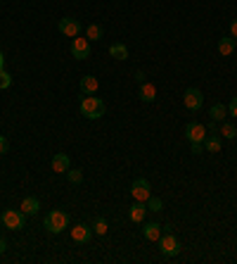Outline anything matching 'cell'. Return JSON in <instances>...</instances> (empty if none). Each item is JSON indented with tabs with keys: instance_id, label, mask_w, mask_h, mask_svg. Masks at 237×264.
Listing matches in <instances>:
<instances>
[{
	"instance_id": "obj_17",
	"label": "cell",
	"mask_w": 237,
	"mask_h": 264,
	"mask_svg": "<svg viewBox=\"0 0 237 264\" xmlns=\"http://www.w3.org/2000/svg\"><path fill=\"white\" fill-rule=\"evenodd\" d=\"M110 55L114 57V60H128V48L124 46V43H112Z\"/></svg>"
},
{
	"instance_id": "obj_15",
	"label": "cell",
	"mask_w": 237,
	"mask_h": 264,
	"mask_svg": "<svg viewBox=\"0 0 237 264\" xmlns=\"http://www.w3.org/2000/svg\"><path fill=\"white\" fill-rule=\"evenodd\" d=\"M138 95H140V100L142 102H154L156 100V86L154 83H140V93H138Z\"/></svg>"
},
{
	"instance_id": "obj_10",
	"label": "cell",
	"mask_w": 237,
	"mask_h": 264,
	"mask_svg": "<svg viewBox=\"0 0 237 264\" xmlns=\"http://www.w3.org/2000/svg\"><path fill=\"white\" fill-rule=\"evenodd\" d=\"M72 238L76 243H88L92 238V226H88V224H76V226L72 228Z\"/></svg>"
},
{
	"instance_id": "obj_27",
	"label": "cell",
	"mask_w": 237,
	"mask_h": 264,
	"mask_svg": "<svg viewBox=\"0 0 237 264\" xmlns=\"http://www.w3.org/2000/svg\"><path fill=\"white\" fill-rule=\"evenodd\" d=\"M8 150H10V141L5 136H0V155H5Z\"/></svg>"
},
{
	"instance_id": "obj_7",
	"label": "cell",
	"mask_w": 237,
	"mask_h": 264,
	"mask_svg": "<svg viewBox=\"0 0 237 264\" xmlns=\"http://www.w3.org/2000/svg\"><path fill=\"white\" fill-rule=\"evenodd\" d=\"M182 102H185V107L190 109V112H197V109H202L204 95H202L200 88H188L185 95H182Z\"/></svg>"
},
{
	"instance_id": "obj_8",
	"label": "cell",
	"mask_w": 237,
	"mask_h": 264,
	"mask_svg": "<svg viewBox=\"0 0 237 264\" xmlns=\"http://www.w3.org/2000/svg\"><path fill=\"white\" fill-rule=\"evenodd\" d=\"M185 138H188L190 143H204L206 126H204V124H197V121H190V124L185 126Z\"/></svg>"
},
{
	"instance_id": "obj_5",
	"label": "cell",
	"mask_w": 237,
	"mask_h": 264,
	"mask_svg": "<svg viewBox=\"0 0 237 264\" xmlns=\"http://www.w3.org/2000/svg\"><path fill=\"white\" fill-rule=\"evenodd\" d=\"M57 29L62 31L64 36H69V38L81 36V22H78V19H74V17H64V19H60Z\"/></svg>"
},
{
	"instance_id": "obj_23",
	"label": "cell",
	"mask_w": 237,
	"mask_h": 264,
	"mask_svg": "<svg viewBox=\"0 0 237 264\" xmlns=\"http://www.w3.org/2000/svg\"><path fill=\"white\" fill-rule=\"evenodd\" d=\"M145 205H147V212H162V207H164V202L159 198H154V195H150Z\"/></svg>"
},
{
	"instance_id": "obj_26",
	"label": "cell",
	"mask_w": 237,
	"mask_h": 264,
	"mask_svg": "<svg viewBox=\"0 0 237 264\" xmlns=\"http://www.w3.org/2000/svg\"><path fill=\"white\" fill-rule=\"evenodd\" d=\"M220 134H223L226 138H235L237 136V128L232 126V124H223V126H220Z\"/></svg>"
},
{
	"instance_id": "obj_28",
	"label": "cell",
	"mask_w": 237,
	"mask_h": 264,
	"mask_svg": "<svg viewBox=\"0 0 237 264\" xmlns=\"http://www.w3.org/2000/svg\"><path fill=\"white\" fill-rule=\"evenodd\" d=\"M228 112H230V114H232V117L237 119V95H235V98H232V100H230V105H228Z\"/></svg>"
},
{
	"instance_id": "obj_22",
	"label": "cell",
	"mask_w": 237,
	"mask_h": 264,
	"mask_svg": "<svg viewBox=\"0 0 237 264\" xmlns=\"http://www.w3.org/2000/svg\"><path fill=\"white\" fill-rule=\"evenodd\" d=\"M107 231H110L107 219H102V217L95 219V224H92V233H98V236H107Z\"/></svg>"
},
{
	"instance_id": "obj_20",
	"label": "cell",
	"mask_w": 237,
	"mask_h": 264,
	"mask_svg": "<svg viewBox=\"0 0 237 264\" xmlns=\"http://www.w3.org/2000/svg\"><path fill=\"white\" fill-rule=\"evenodd\" d=\"M204 150H206V153H220V138L206 134V138H204Z\"/></svg>"
},
{
	"instance_id": "obj_30",
	"label": "cell",
	"mask_w": 237,
	"mask_h": 264,
	"mask_svg": "<svg viewBox=\"0 0 237 264\" xmlns=\"http://www.w3.org/2000/svg\"><path fill=\"white\" fill-rule=\"evenodd\" d=\"M230 36L237 41V19H232V24H230Z\"/></svg>"
},
{
	"instance_id": "obj_1",
	"label": "cell",
	"mask_w": 237,
	"mask_h": 264,
	"mask_svg": "<svg viewBox=\"0 0 237 264\" xmlns=\"http://www.w3.org/2000/svg\"><path fill=\"white\" fill-rule=\"evenodd\" d=\"M81 114L86 119H100L104 117V102L98 95H86L81 100Z\"/></svg>"
},
{
	"instance_id": "obj_32",
	"label": "cell",
	"mask_w": 237,
	"mask_h": 264,
	"mask_svg": "<svg viewBox=\"0 0 237 264\" xmlns=\"http://www.w3.org/2000/svg\"><path fill=\"white\" fill-rule=\"evenodd\" d=\"M136 81H138V83H145V74H142V72H136Z\"/></svg>"
},
{
	"instance_id": "obj_29",
	"label": "cell",
	"mask_w": 237,
	"mask_h": 264,
	"mask_svg": "<svg viewBox=\"0 0 237 264\" xmlns=\"http://www.w3.org/2000/svg\"><path fill=\"white\" fill-rule=\"evenodd\" d=\"M190 148H192V153H194V155L204 153V143H190Z\"/></svg>"
},
{
	"instance_id": "obj_24",
	"label": "cell",
	"mask_w": 237,
	"mask_h": 264,
	"mask_svg": "<svg viewBox=\"0 0 237 264\" xmlns=\"http://www.w3.org/2000/svg\"><path fill=\"white\" fill-rule=\"evenodd\" d=\"M66 179H69V183H81L83 181V172L81 169H69V172H66Z\"/></svg>"
},
{
	"instance_id": "obj_19",
	"label": "cell",
	"mask_w": 237,
	"mask_h": 264,
	"mask_svg": "<svg viewBox=\"0 0 237 264\" xmlns=\"http://www.w3.org/2000/svg\"><path fill=\"white\" fill-rule=\"evenodd\" d=\"M226 112H228V107H226V105H220V102H216V105L209 109L211 121H223V119H226Z\"/></svg>"
},
{
	"instance_id": "obj_9",
	"label": "cell",
	"mask_w": 237,
	"mask_h": 264,
	"mask_svg": "<svg viewBox=\"0 0 237 264\" xmlns=\"http://www.w3.org/2000/svg\"><path fill=\"white\" fill-rule=\"evenodd\" d=\"M72 57L76 60H86V57H90V41L88 38H74L72 41Z\"/></svg>"
},
{
	"instance_id": "obj_11",
	"label": "cell",
	"mask_w": 237,
	"mask_h": 264,
	"mask_svg": "<svg viewBox=\"0 0 237 264\" xmlns=\"http://www.w3.org/2000/svg\"><path fill=\"white\" fill-rule=\"evenodd\" d=\"M145 214H147V205L140 200H136L130 205V210H128V217H130L133 224H142V221H145Z\"/></svg>"
},
{
	"instance_id": "obj_12",
	"label": "cell",
	"mask_w": 237,
	"mask_h": 264,
	"mask_svg": "<svg viewBox=\"0 0 237 264\" xmlns=\"http://www.w3.org/2000/svg\"><path fill=\"white\" fill-rule=\"evenodd\" d=\"M98 88H100V81H98L92 74H86V76L81 79V93L83 95H95Z\"/></svg>"
},
{
	"instance_id": "obj_18",
	"label": "cell",
	"mask_w": 237,
	"mask_h": 264,
	"mask_svg": "<svg viewBox=\"0 0 237 264\" xmlns=\"http://www.w3.org/2000/svg\"><path fill=\"white\" fill-rule=\"evenodd\" d=\"M232 50H235V38L232 36H226L218 41V53L220 55H232Z\"/></svg>"
},
{
	"instance_id": "obj_4",
	"label": "cell",
	"mask_w": 237,
	"mask_h": 264,
	"mask_svg": "<svg viewBox=\"0 0 237 264\" xmlns=\"http://www.w3.org/2000/svg\"><path fill=\"white\" fill-rule=\"evenodd\" d=\"M24 217H26V214H24V212H19V210H5L2 214H0L5 228H12V231L24 228Z\"/></svg>"
},
{
	"instance_id": "obj_2",
	"label": "cell",
	"mask_w": 237,
	"mask_h": 264,
	"mask_svg": "<svg viewBox=\"0 0 237 264\" xmlns=\"http://www.w3.org/2000/svg\"><path fill=\"white\" fill-rule=\"evenodd\" d=\"M66 226H69V214H66V212L52 210L46 214V228L50 233H62Z\"/></svg>"
},
{
	"instance_id": "obj_25",
	"label": "cell",
	"mask_w": 237,
	"mask_h": 264,
	"mask_svg": "<svg viewBox=\"0 0 237 264\" xmlns=\"http://www.w3.org/2000/svg\"><path fill=\"white\" fill-rule=\"evenodd\" d=\"M10 86H12V76H10L5 69H0V91H5Z\"/></svg>"
},
{
	"instance_id": "obj_13",
	"label": "cell",
	"mask_w": 237,
	"mask_h": 264,
	"mask_svg": "<svg viewBox=\"0 0 237 264\" xmlns=\"http://www.w3.org/2000/svg\"><path fill=\"white\" fill-rule=\"evenodd\" d=\"M69 164H72V160H69L66 153H57V155L52 157V172L66 174V172H69Z\"/></svg>"
},
{
	"instance_id": "obj_21",
	"label": "cell",
	"mask_w": 237,
	"mask_h": 264,
	"mask_svg": "<svg viewBox=\"0 0 237 264\" xmlns=\"http://www.w3.org/2000/svg\"><path fill=\"white\" fill-rule=\"evenodd\" d=\"M102 34H104V29H102L100 24H88V27H86V38H88V41H100Z\"/></svg>"
},
{
	"instance_id": "obj_3",
	"label": "cell",
	"mask_w": 237,
	"mask_h": 264,
	"mask_svg": "<svg viewBox=\"0 0 237 264\" xmlns=\"http://www.w3.org/2000/svg\"><path fill=\"white\" fill-rule=\"evenodd\" d=\"M159 243V247H162V252H164L166 257H176L178 252H180V243H178V238L168 231V233H162V238L156 240Z\"/></svg>"
},
{
	"instance_id": "obj_6",
	"label": "cell",
	"mask_w": 237,
	"mask_h": 264,
	"mask_svg": "<svg viewBox=\"0 0 237 264\" xmlns=\"http://www.w3.org/2000/svg\"><path fill=\"white\" fill-rule=\"evenodd\" d=\"M130 195L140 202H147V198L152 195V188H150V181L147 179H136L133 186H130Z\"/></svg>"
},
{
	"instance_id": "obj_14",
	"label": "cell",
	"mask_w": 237,
	"mask_h": 264,
	"mask_svg": "<svg viewBox=\"0 0 237 264\" xmlns=\"http://www.w3.org/2000/svg\"><path fill=\"white\" fill-rule=\"evenodd\" d=\"M38 210H40V200H38V198L28 195V198H24V200H22V212H24L26 217H34V214H38Z\"/></svg>"
},
{
	"instance_id": "obj_31",
	"label": "cell",
	"mask_w": 237,
	"mask_h": 264,
	"mask_svg": "<svg viewBox=\"0 0 237 264\" xmlns=\"http://www.w3.org/2000/svg\"><path fill=\"white\" fill-rule=\"evenodd\" d=\"M5 250H8V243H5V238L0 236V255H2V252H5Z\"/></svg>"
},
{
	"instance_id": "obj_33",
	"label": "cell",
	"mask_w": 237,
	"mask_h": 264,
	"mask_svg": "<svg viewBox=\"0 0 237 264\" xmlns=\"http://www.w3.org/2000/svg\"><path fill=\"white\" fill-rule=\"evenodd\" d=\"M2 67H5V55L0 53V69H2Z\"/></svg>"
},
{
	"instance_id": "obj_16",
	"label": "cell",
	"mask_w": 237,
	"mask_h": 264,
	"mask_svg": "<svg viewBox=\"0 0 237 264\" xmlns=\"http://www.w3.org/2000/svg\"><path fill=\"white\" fill-rule=\"evenodd\" d=\"M142 236H145L147 240L156 243V240L162 238V226H159L156 221H152V224H145V228H142Z\"/></svg>"
}]
</instances>
